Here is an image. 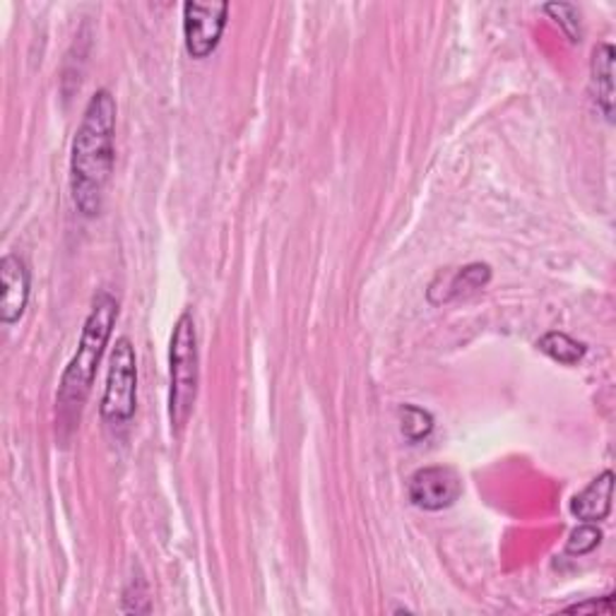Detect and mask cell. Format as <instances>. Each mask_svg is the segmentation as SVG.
<instances>
[{"mask_svg": "<svg viewBox=\"0 0 616 616\" xmlns=\"http://www.w3.org/2000/svg\"><path fill=\"white\" fill-rule=\"evenodd\" d=\"M116 99L109 89L89 97L71 147V193L85 217L101 213L116 159Z\"/></svg>", "mask_w": 616, "mask_h": 616, "instance_id": "6da1fadb", "label": "cell"}, {"mask_svg": "<svg viewBox=\"0 0 616 616\" xmlns=\"http://www.w3.org/2000/svg\"><path fill=\"white\" fill-rule=\"evenodd\" d=\"M116 321H119V301H116V297L109 294L107 289H101V292H97L95 299H92V309L85 321L83 335H80L77 352L71 359V364L65 366L61 386H58L56 404L58 416H61L63 424H75L80 412H83L92 386H95L97 369L104 350H107L111 340Z\"/></svg>", "mask_w": 616, "mask_h": 616, "instance_id": "7a4b0ae2", "label": "cell"}, {"mask_svg": "<svg viewBox=\"0 0 616 616\" xmlns=\"http://www.w3.org/2000/svg\"><path fill=\"white\" fill-rule=\"evenodd\" d=\"M171 388H169V422L173 432H183L197 400L201 383V352H197V330L189 311L181 313L171 333Z\"/></svg>", "mask_w": 616, "mask_h": 616, "instance_id": "3957f363", "label": "cell"}, {"mask_svg": "<svg viewBox=\"0 0 616 616\" xmlns=\"http://www.w3.org/2000/svg\"><path fill=\"white\" fill-rule=\"evenodd\" d=\"M137 407V359L128 337H119L109 359L107 388L101 395V420L107 424H128Z\"/></svg>", "mask_w": 616, "mask_h": 616, "instance_id": "277c9868", "label": "cell"}, {"mask_svg": "<svg viewBox=\"0 0 616 616\" xmlns=\"http://www.w3.org/2000/svg\"><path fill=\"white\" fill-rule=\"evenodd\" d=\"M229 17V3H183V41L195 61L210 56L222 39Z\"/></svg>", "mask_w": 616, "mask_h": 616, "instance_id": "5b68a950", "label": "cell"}, {"mask_svg": "<svg viewBox=\"0 0 616 616\" xmlns=\"http://www.w3.org/2000/svg\"><path fill=\"white\" fill-rule=\"evenodd\" d=\"M407 494L416 508L444 510L460 498L462 480L448 464H432V468H422L410 476Z\"/></svg>", "mask_w": 616, "mask_h": 616, "instance_id": "8992f818", "label": "cell"}, {"mask_svg": "<svg viewBox=\"0 0 616 616\" xmlns=\"http://www.w3.org/2000/svg\"><path fill=\"white\" fill-rule=\"evenodd\" d=\"M0 282H3V299H0V321L3 325L17 323L27 311L29 301V267L15 253H8L0 261Z\"/></svg>", "mask_w": 616, "mask_h": 616, "instance_id": "52a82bcc", "label": "cell"}, {"mask_svg": "<svg viewBox=\"0 0 616 616\" xmlns=\"http://www.w3.org/2000/svg\"><path fill=\"white\" fill-rule=\"evenodd\" d=\"M612 492H614V472L604 470L597 480H592L583 492L573 496L571 514L583 522L607 520L612 510Z\"/></svg>", "mask_w": 616, "mask_h": 616, "instance_id": "ba28073f", "label": "cell"}, {"mask_svg": "<svg viewBox=\"0 0 616 616\" xmlns=\"http://www.w3.org/2000/svg\"><path fill=\"white\" fill-rule=\"evenodd\" d=\"M592 73V87H595V101L607 116V121L614 119V46L600 44L592 51L590 61Z\"/></svg>", "mask_w": 616, "mask_h": 616, "instance_id": "9c48e42d", "label": "cell"}, {"mask_svg": "<svg viewBox=\"0 0 616 616\" xmlns=\"http://www.w3.org/2000/svg\"><path fill=\"white\" fill-rule=\"evenodd\" d=\"M538 347H540V352H544L546 357L554 359V362L564 364V366L578 364L588 352V347L583 342L573 340V337L566 335V333H546L542 340L538 342Z\"/></svg>", "mask_w": 616, "mask_h": 616, "instance_id": "30bf717a", "label": "cell"}, {"mask_svg": "<svg viewBox=\"0 0 616 616\" xmlns=\"http://www.w3.org/2000/svg\"><path fill=\"white\" fill-rule=\"evenodd\" d=\"M398 416H400V432L410 444H420V440H424L434 432V416L432 412L422 410V407L400 404Z\"/></svg>", "mask_w": 616, "mask_h": 616, "instance_id": "8fae6325", "label": "cell"}, {"mask_svg": "<svg viewBox=\"0 0 616 616\" xmlns=\"http://www.w3.org/2000/svg\"><path fill=\"white\" fill-rule=\"evenodd\" d=\"M490 280H492V267L490 265L474 263V265L462 267V270H458L456 275H452V280L448 285V294H446L444 301H448L452 297L474 292V289H482Z\"/></svg>", "mask_w": 616, "mask_h": 616, "instance_id": "7c38bea8", "label": "cell"}, {"mask_svg": "<svg viewBox=\"0 0 616 616\" xmlns=\"http://www.w3.org/2000/svg\"><path fill=\"white\" fill-rule=\"evenodd\" d=\"M600 542H602V532L595 522H583V526L576 528L571 532V538H568L566 554H573V556L590 554L592 549H597Z\"/></svg>", "mask_w": 616, "mask_h": 616, "instance_id": "4fadbf2b", "label": "cell"}, {"mask_svg": "<svg viewBox=\"0 0 616 616\" xmlns=\"http://www.w3.org/2000/svg\"><path fill=\"white\" fill-rule=\"evenodd\" d=\"M546 13L554 17L556 25L561 27V32L568 37V41H580V15H578V8L576 5H568V3H552L544 8Z\"/></svg>", "mask_w": 616, "mask_h": 616, "instance_id": "5bb4252c", "label": "cell"}, {"mask_svg": "<svg viewBox=\"0 0 616 616\" xmlns=\"http://www.w3.org/2000/svg\"><path fill=\"white\" fill-rule=\"evenodd\" d=\"M123 612L128 614H147L149 612V597H147V585L143 578H133L128 583L125 597H123Z\"/></svg>", "mask_w": 616, "mask_h": 616, "instance_id": "9a60e30c", "label": "cell"}, {"mask_svg": "<svg viewBox=\"0 0 616 616\" xmlns=\"http://www.w3.org/2000/svg\"><path fill=\"white\" fill-rule=\"evenodd\" d=\"M568 614H604L612 616L614 614V597L607 595L602 600H590L583 604H573V607H566Z\"/></svg>", "mask_w": 616, "mask_h": 616, "instance_id": "2e32d148", "label": "cell"}]
</instances>
